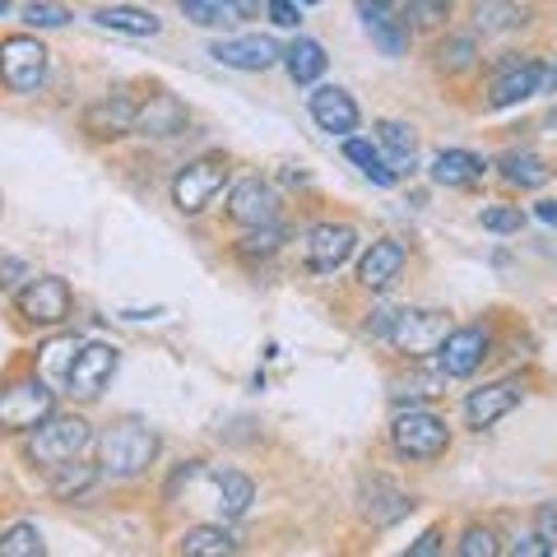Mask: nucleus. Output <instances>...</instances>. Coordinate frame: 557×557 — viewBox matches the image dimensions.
Instances as JSON below:
<instances>
[{
	"instance_id": "7c9ffc66",
	"label": "nucleus",
	"mask_w": 557,
	"mask_h": 557,
	"mask_svg": "<svg viewBox=\"0 0 557 557\" xmlns=\"http://www.w3.org/2000/svg\"><path fill=\"white\" fill-rule=\"evenodd\" d=\"M368 33H372V42L386 51V57H405V47H409V20H405V10L386 14V20H372Z\"/></svg>"
},
{
	"instance_id": "bb28decb",
	"label": "nucleus",
	"mask_w": 557,
	"mask_h": 557,
	"mask_svg": "<svg viewBox=\"0 0 557 557\" xmlns=\"http://www.w3.org/2000/svg\"><path fill=\"white\" fill-rule=\"evenodd\" d=\"M242 544L223 530V525H190L182 534V553L186 557H233Z\"/></svg>"
},
{
	"instance_id": "20e7f679",
	"label": "nucleus",
	"mask_w": 557,
	"mask_h": 557,
	"mask_svg": "<svg viewBox=\"0 0 557 557\" xmlns=\"http://www.w3.org/2000/svg\"><path fill=\"white\" fill-rule=\"evenodd\" d=\"M391 446L405 460H437L450 446V428H446V418H437L432 409H405V413H395V423H391Z\"/></svg>"
},
{
	"instance_id": "72a5a7b5",
	"label": "nucleus",
	"mask_w": 557,
	"mask_h": 557,
	"mask_svg": "<svg viewBox=\"0 0 557 557\" xmlns=\"http://www.w3.org/2000/svg\"><path fill=\"white\" fill-rule=\"evenodd\" d=\"M474 61H479V42L469 38V33H456V38H446L437 47V65L450 70V75H460V70H469Z\"/></svg>"
},
{
	"instance_id": "4468645a",
	"label": "nucleus",
	"mask_w": 557,
	"mask_h": 557,
	"mask_svg": "<svg viewBox=\"0 0 557 557\" xmlns=\"http://www.w3.org/2000/svg\"><path fill=\"white\" fill-rule=\"evenodd\" d=\"M228 219L242 228H260V223H278V196L270 182L247 177L228 190Z\"/></svg>"
},
{
	"instance_id": "412c9836",
	"label": "nucleus",
	"mask_w": 557,
	"mask_h": 557,
	"mask_svg": "<svg viewBox=\"0 0 557 557\" xmlns=\"http://www.w3.org/2000/svg\"><path fill=\"white\" fill-rule=\"evenodd\" d=\"M94 24L108 33H121V38H159V28H163L159 14L139 10V5H102L94 14Z\"/></svg>"
},
{
	"instance_id": "09e8293b",
	"label": "nucleus",
	"mask_w": 557,
	"mask_h": 557,
	"mask_svg": "<svg viewBox=\"0 0 557 557\" xmlns=\"http://www.w3.org/2000/svg\"><path fill=\"white\" fill-rule=\"evenodd\" d=\"M534 214L544 219V223H553V228H557V200H539V205H534Z\"/></svg>"
},
{
	"instance_id": "49530a36",
	"label": "nucleus",
	"mask_w": 557,
	"mask_h": 557,
	"mask_svg": "<svg viewBox=\"0 0 557 557\" xmlns=\"http://www.w3.org/2000/svg\"><path fill=\"white\" fill-rule=\"evenodd\" d=\"M223 5H228L233 20H256L260 14V0H223Z\"/></svg>"
},
{
	"instance_id": "f3484780",
	"label": "nucleus",
	"mask_w": 557,
	"mask_h": 557,
	"mask_svg": "<svg viewBox=\"0 0 557 557\" xmlns=\"http://www.w3.org/2000/svg\"><path fill=\"white\" fill-rule=\"evenodd\" d=\"M209 474V507H214L223 520H237V516H247L251 511V502H256V483L247 474H237V469H205Z\"/></svg>"
},
{
	"instance_id": "4be33fe9",
	"label": "nucleus",
	"mask_w": 557,
	"mask_h": 557,
	"mask_svg": "<svg viewBox=\"0 0 557 557\" xmlns=\"http://www.w3.org/2000/svg\"><path fill=\"white\" fill-rule=\"evenodd\" d=\"M432 182L450 186V190H465V186H479L483 182V159L469 149H442L432 159Z\"/></svg>"
},
{
	"instance_id": "c9c22d12",
	"label": "nucleus",
	"mask_w": 557,
	"mask_h": 557,
	"mask_svg": "<svg viewBox=\"0 0 557 557\" xmlns=\"http://www.w3.org/2000/svg\"><path fill=\"white\" fill-rule=\"evenodd\" d=\"M177 10L186 14L190 24H200V28H223V24H233V14L223 0H177Z\"/></svg>"
},
{
	"instance_id": "f8f14e48",
	"label": "nucleus",
	"mask_w": 557,
	"mask_h": 557,
	"mask_svg": "<svg viewBox=\"0 0 557 557\" xmlns=\"http://www.w3.org/2000/svg\"><path fill=\"white\" fill-rule=\"evenodd\" d=\"M358 251V233L348 223H317L307 233V270L311 274H335L348 265V256Z\"/></svg>"
},
{
	"instance_id": "2eb2a0df",
	"label": "nucleus",
	"mask_w": 557,
	"mask_h": 557,
	"mask_svg": "<svg viewBox=\"0 0 557 557\" xmlns=\"http://www.w3.org/2000/svg\"><path fill=\"white\" fill-rule=\"evenodd\" d=\"M209 57L219 65H233V70H270L284 61V47L265 33H247V38H228V42H214L209 47Z\"/></svg>"
},
{
	"instance_id": "a878e982",
	"label": "nucleus",
	"mask_w": 557,
	"mask_h": 557,
	"mask_svg": "<svg viewBox=\"0 0 557 557\" xmlns=\"http://www.w3.org/2000/svg\"><path fill=\"white\" fill-rule=\"evenodd\" d=\"M413 511V497L409 493H399L395 483L386 479H372V493H368V516H372V525H395L399 516H409Z\"/></svg>"
},
{
	"instance_id": "3c124183",
	"label": "nucleus",
	"mask_w": 557,
	"mask_h": 557,
	"mask_svg": "<svg viewBox=\"0 0 557 557\" xmlns=\"http://www.w3.org/2000/svg\"><path fill=\"white\" fill-rule=\"evenodd\" d=\"M5 14H10V0H0V20H5Z\"/></svg>"
},
{
	"instance_id": "473e14b6",
	"label": "nucleus",
	"mask_w": 557,
	"mask_h": 557,
	"mask_svg": "<svg viewBox=\"0 0 557 557\" xmlns=\"http://www.w3.org/2000/svg\"><path fill=\"white\" fill-rule=\"evenodd\" d=\"M284 237H288V233L278 228V223H260V228H251L247 237L237 242V256H242V260H256V256L265 260V256H274L278 247H284Z\"/></svg>"
},
{
	"instance_id": "a19ab883",
	"label": "nucleus",
	"mask_w": 557,
	"mask_h": 557,
	"mask_svg": "<svg viewBox=\"0 0 557 557\" xmlns=\"http://www.w3.org/2000/svg\"><path fill=\"white\" fill-rule=\"evenodd\" d=\"M265 10H270V24H278V28L302 24V5H293V0H265Z\"/></svg>"
},
{
	"instance_id": "8fccbe9b",
	"label": "nucleus",
	"mask_w": 557,
	"mask_h": 557,
	"mask_svg": "<svg viewBox=\"0 0 557 557\" xmlns=\"http://www.w3.org/2000/svg\"><path fill=\"white\" fill-rule=\"evenodd\" d=\"M544 89H548V94H557V61L548 65V75H544Z\"/></svg>"
},
{
	"instance_id": "a18cd8bd",
	"label": "nucleus",
	"mask_w": 557,
	"mask_h": 557,
	"mask_svg": "<svg viewBox=\"0 0 557 557\" xmlns=\"http://www.w3.org/2000/svg\"><path fill=\"white\" fill-rule=\"evenodd\" d=\"M437 548H442V530L432 525V530H423V534H418V544H409V557H432Z\"/></svg>"
},
{
	"instance_id": "6e6552de",
	"label": "nucleus",
	"mask_w": 557,
	"mask_h": 557,
	"mask_svg": "<svg viewBox=\"0 0 557 557\" xmlns=\"http://www.w3.org/2000/svg\"><path fill=\"white\" fill-rule=\"evenodd\" d=\"M70 307H75V298H70V284L57 274H42V278H28V284L20 288V317L28 325H65L70 321Z\"/></svg>"
},
{
	"instance_id": "c85d7f7f",
	"label": "nucleus",
	"mask_w": 557,
	"mask_h": 557,
	"mask_svg": "<svg viewBox=\"0 0 557 557\" xmlns=\"http://www.w3.org/2000/svg\"><path fill=\"white\" fill-rule=\"evenodd\" d=\"M344 159L354 163L368 182H376V186H395V177H399V172H395L386 159H381V153L368 145V139H354V135H348V139H344Z\"/></svg>"
},
{
	"instance_id": "a211bd4d",
	"label": "nucleus",
	"mask_w": 557,
	"mask_h": 557,
	"mask_svg": "<svg viewBox=\"0 0 557 557\" xmlns=\"http://www.w3.org/2000/svg\"><path fill=\"white\" fill-rule=\"evenodd\" d=\"M399 270H405V247H399L395 237H376L368 256L358 260V284L368 288V293H381V288H391Z\"/></svg>"
},
{
	"instance_id": "f03ea898",
	"label": "nucleus",
	"mask_w": 557,
	"mask_h": 557,
	"mask_svg": "<svg viewBox=\"0 0 557 557\" xmlns=\"http://www.w3.org/2000/svg\"><path fill=\"white\" fill-rule=\"evenodd\" d=\"M89 442H94V428L84 423L79 413H51L47 423L33 428V437H28V460L57 469V465H65V460H75Z\"/></svg>"
},
{
	"instance_id": "1a4fd4ad",
	"label": "nucleus",
	"mask_w": 557,
	"mask_h": 557,
	"mask_svg": "<svg viewBox=\"0 0 557 557\" xmlns=\"http://www.w3.org/2000/svg\"><path fill=\"white\" fill-rule=\"evenodd\" d=\"M544 75H548V65L534 57L502 61V70L493 75V89H487V108H516V102L544 94Z\"/></svg>"
},
{
	"instance_id": "de8ad7c7",
	"label": "nucleus",
	"mask_w": 557,
	"mask_h": 557,
	"mask_svg": "<svg viewBox=\"0 0 557 557\" xmlns=\"http://www.w3.org/2000/svg\"><path fill=\"white\" fill-rule=\"evenodd\" d=\"M14 274H24V260H5V265H0V288H10Z\"/></svg>"
},
{
	"instance_id": "0eeeda50",
	"label": "nucleus",
	"mask_w": 557,
	"mask_h": 557,
	"mask_svg": "<svg viewBox=\"0 0 557 557\" xmlns=\"http://www.w3.org/2000/svg\"><path fill=\"white\" fill-rule=\"evenodd\" d=\"M450 330H456V325H450L446 311H395L386 339L399 348V354L428 358V354H437V348L446 344Z\"/></svg>"
},
{
	"instance_id": "e433bc0d",
	"label": "nucleus",
	"mask_w": 557,
	"mask_h": 557,
	"mask_svg": "<svg viewBox=\"0 0 557 557\" xmlns=\"http://www.w3.org/2000/svg\"><path fill=\"white\" fill-rule=\"evenodd\" d=\"M450 10H456V0H409L405 5V20L413 28H442L450 20Z\"/></svg>"
},
{
	"instance_id": "393cba45",
	"label": "nucleus",
	"mask_w": 557,
	"mask_h": 557,
	"mask_svg": "<svg viewBox=\"0 0 557 557\" xmlns=\"http://www.w3.org/2000/svg\"><path fill=\"white\" fill-rule=\"evenodd\" d=\"M98 474H102V465H84L79 456L65 460V465L51 469V497L75 502V497H84V493H89V487L98 483Z\"/></svg>"
},
{
	"instance_id": "f257e3e1",
	"label": "nucleus",
	"mask_w": 557,
	"mask_h": 557,
	"mask_svg": "<svg viewBox=\"0 0 557 557\" xmlns=\"http://www.w3.org/2000/svg\"><path fill=\"white\" fill-rule=\"evenodd\" d=\"M153 456H159V432L145 428V423H135V418H126V423H112L98 437V465H102V474H112V479L145 474V469L153 465Z\"/></svg>"
},
{
	"instance_id": "58836bf2",
	"label": "nucleus",
	"mask_w": 557,
	"mask_h": 557,
	"mask_svg": "<svg viewBox=\"0 0 557 557\" xmlns=\"http://www.w3.org/2000/svg\"><path fill=\"white\" fill-rule=\"evenodd\" d=\"M479 223L487 233H520L525 228V214H520V205H487L479 214Z\"/></svg>"
},
{
	"instance_id": "603ef678",
	"label": "nucleus",
	"mask_w": 557,
	"mask_h": 557,
	"mask_svg": "<svg viewBox=\"0 0 557 557\" xmlns=\"http://www.w3.org/2000/svg\"><path fill=\"white\" fill-rule=\"evenodd\" d=\"M298 5H321V0H298Z\"/></svg>"
},
{
	"instance_id": "4c0bfd02",
	"label": "nucleus",
	"mask_w": 557,
	"mask_h": 557,
	"mask_svg": "<svg viewBox=\"0 0 557 557\" xmlns=\"http://www.w3.org/2000/svg\"><path fill=\"white\" fill-rule=\"evenodd\" d=\"M502 544H497V530L493 525H469L460 534V557H497Z\"/></svg>"
},
{
	"instance_id": "c03bdc74",
	"label": "nucleus",
	"mask_w": 557,
	"mask_h": 557,
	"mask_svg": "<svg viewBox=\"0 0 557 557\" xmlns=\"http://www.w3.org/2000/svg\"><path fill=\"white\" fill-rule=\"evenodd\" d=\"M399 10V0H358V14H362V24H372V20H386V14Z\"/></svg>"
},
{
	"instance_id": "b1692460",
	"label": "nucleus",
	"mask_w": 557,
	"mask_h": 557,
	"mask_svg": "<svg viewBox=\"0 0 557 557\" xmlns=\"http://www.w3.org/2000/svg\"><path fill=\"white\" fill-rule=\"evenodd\" d=\"M325 65H330V57L317 38H298L284 47V70L293 75V84H317L325 75Z\"/></svg>"
},
{
	"instance_id": "7ed1b4c3",
	"label": "nucleus",
	"mask_w": 557,
	"mask_h": 557,
	"mask_svg": "<svg viewBox=\"0 0 557 557\" xmlns=\"http://www.w3.org/2000/svg\"><path fill=\"white\" fill-rule=\"evenodd\" d=\"M51 413H57V395L47 376H20L0 391V432H33Z\"/></svg>"
},
{
	"instance_id": "2f4dec72",
	"label": "nucleus",
	"mask_w": 557,
	"mask_h": 557,
	"mask_svg": "<svg viewBox=\"0 0 557 557\" xmlns=\"http://www.w3.org/2000/svg\"><path fill=\"white\" fill-rule=\"evenodd\" d=\"M47 544H42V530L20 520V525L0 530V557H42Z\"/></svg>"
},
{
	"instance_id": "aec40b11",
	"label": "nucleus",
	"mask_w": 557,
	"mask_h": 557,
	"mask_svg": "<svg viewBox=\"0 0 557 557\" xmlns=\"http://www.w3.org/2000/svg\"><path fill=\"white\" fill-rule=\"evenodd\" d=\"M135 131L139 135H182L186 131V108L172 94H149V102L135 112Z\"/></svg>"
},
{
	"instance_id": "5701e85b",
	"label": "nucleus",
	"mask_w": 557,
	"mask_h": 557,
	"mask_svg": "<svg viewBox=\"0 0 557 557\" xmlns=\"http://www.w3.org/2000/svg\"><path fill=\"white\" fill-rule=\"evenodd\" d=\"M497 172H502V182H511V186H520V190H539V186H548V177H553V168L539 159V153H530V149L502 153Z\"/></svg>"
},
{
	"instance_id": "423d86ee",
	"label": "nucleus",
	"mask_w": 557,
	"mask_h": 557,
	"mask_svg": "<svg viewBox=\"0 0 557 557\" xmlns=\"http://www.w3.org/2000/svg\"><path fill=\"white\" fill-rule=\"evenodd\" d=\"M223 190H228V163L223 159H196L172 177V205L182 214H205Z\"/></svg>"
},
{
	"instance_id": "79ce46f5",
	"label": "nucleus",
	"mask_w": 557,
	"mask_h": 557,
	"mask_svg": "<svg viewBox=\"0 0 557 557\" xmlns=\"http://www.w3.org/2000/svg\"><path fill=\"white\" fill-rule=\"evenodd\" d=\"M548 553H553V544L539 530L534 534H520L516 544H511V557H548Z\"/></svg>"
},
{
	"instance_id": "37998d69",
	"label": "nucleus",
	"mask_w": 557,
	"mask_h": 557,
	"mask_svg": "<svg viewBox=\"0 0 557 557\" xmlns=\"http://www.w3.org/2000/svg\"><path fill=\"white\" fill-rule=\"evenodd\" d=\"M534 530L548 539V544L557 548V502H539V511H534Z\"/></svg>"
},
{
	"instance_id": "ddd939ff",
	"label": "nucleus",
	"mask_w": 557,
	"mask_h": 557,
	"mask_svg": "<svg viewBox=\"0 0 557 557\" xmlns=\"http://www.w3.org/2000/svg\"><path fill=\"white\" fill-rule=\"evenodd\" d=\"M487 330L483 325H456L446 335V344L437 348V368L446 376H469V372H479V362L487 358Z\"/></svg>"
},
{
	"instance_id": "9d476101",
	"label": "nucleus",
	"mask_w": 557,
	"mask_h": 557,
	"mask_svg": "<svg viewBox=\"0 0 557 557\" xmlns=\"http://www.w3.org/2000/svg\"><path fill=\"white\" fill-rule=\"evenodd\" d=\"M520 399H525V386H520L516 376H502V381H487V386L479 391H469L465 395V423L483 432V428H493L502 423L511 409H520Z\"/></svg>"
},
{
	"instance_id": "c756f323",
	"label": "nucleus",
	"mask_w": 557,
	"mask_h": 557,
	"mask_svg": "<svg viewBox=\"0 0 557 557\" xmlns=\"http://www.w3.org/2000/svg\"><path fill=\"white\" fill-rule=\"evenodd\" d=\"M525 24V10L516 0H479L474 5V28L479 33H511Z\"/></svg>"
},
{
	"instance_id": "6ab92c4d",
	"label": "nucleus",
	"mask_w": 557,
	"mask_h": 557,
	"mask_svg": "<svg viewBox=\"0 0 557 557\" xmlns=\"http://www.w3.org/2000/svg\"><path fill=\"white\" fill-rule=\"evenodd\" d=\"M135 102L131 98H121V94H112V98H98L89 112H84V131L89 135H98V139H121V135H131L135 131Z\"/></svg>"
},
{
	"instance_id": "f704fd0d",
	"label": "nucleus",
	"mask_w": 557,
	"mask_h": 557,
	"mask_svg": "<svg viewBox=\"0 0 557 557\" xmlns=\"http://www.w3.org/2000/svg\"><path fill=\"white\" fill-rule=\"evenodd\" d=\"M75 354H79L75 339H51V344L42 348V376H47V381H65L70 368H75Z\"/></svg>"
},
{
	"instance_id": "dca6fc26",
	"label": "nucleus",
	"mask_w": 557,
	"mask_h": 557,
	"mask_svg": "<svg viewBox=\"0 0 557 557\" xmlns=\"http://www.w3.org/2000/svg\"><path fill=\"white\" fill-rule=\"evenodd\" d=\"M307 112H311V121H317L321 131H330V135H354V131H358V102L348 98L339 84H321V89H311Z\"/></svg>"
},
{
	"instance_id": "9b49d317",
	"label": "nucleus",
	"mask_w": 557,
	"mask_h": 557,
	"mask_svg": "<svg viewBox=\"0 0 557 557\" xmlns=\"http://www.w3.org/2000/svg\"><path fill=\"white\" fill-rule=\"evenodd\" d=\"M116 362H121V354L112 344H79V354H75V368H70V376H65V386H70V395H84V399H98L102 391H108V381L116 376Z\"/></svg>"
},
{
	"instance_id": "ea45409f",
	"label": "nucleus",
	"mask_w": 557,
	"mask_h": 557,
	"mask_svg": "<svg viewBox=\"0 0 557 557\" xmlns=\"http://www.w3.org/2000/svg\"><path fill=\"white\" fill-rule=\"evenodd\" d=\"M24 24L28 28H65L70 24V10L65 5H51V0H33L24 10Z\"/></svg>"
},
{
	"instance_id": "cd10ccee",
	"label": "nucleus",
	"mask_w": 557,
	"mask_h": 557,
	"mask_svg": "<svg viewBox=\"0 0 557 557\" xmlns=\"http://www.w3.org/2000/svg\"><path fill=\"white\" fill-rule=\"evenodd\" d=\"M376 145L395 153V159H391L395 172H413V149H418L413 126H405V121H391V116L376 121Z\"/></svg>"
},
{
	"instance_id": "39448f33",
	"label": "nucleus",
	"mask_w": 557,
	"mask_h": 557,
	"mask_svg": "<svg viewBox=\"0 0 557 557\" xmlns=\"http://www.w3.org/2000/svg\"><path fill=\"white\" fill-rule=\"evenodd\" d=\"M47 61H51V51L38 38L14 33V38L0 42V84L10 94H38L47 79Z\"/></svg>"
}]
</instances>
